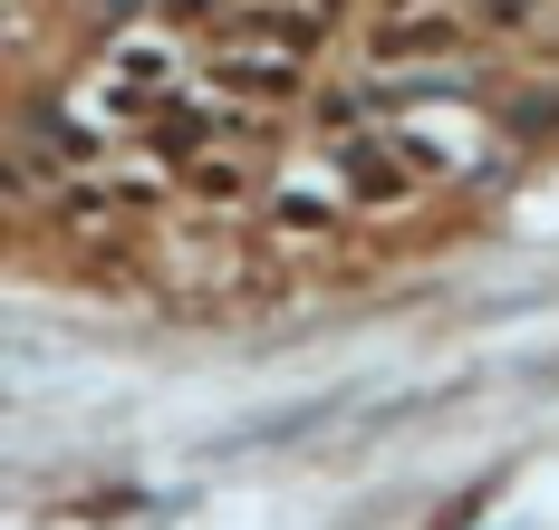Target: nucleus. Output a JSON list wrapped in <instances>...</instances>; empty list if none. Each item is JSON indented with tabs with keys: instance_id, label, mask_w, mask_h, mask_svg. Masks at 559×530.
Instances as JSON below:
<instances>
[{
	"instance_id": "6",
	"label": "nucleus",
	"mask_w": 559,
	"mask_h": 530,
	"mask_svg": "<svg viewBox=\"0 0 559 530\" xmlns=\"http://www.w3.org/2000/svg\"><path fill=\"white\" fill-rule=\"evenodd\" d=\"M155 10H165V29H231L241 20L231 0H155Z\"/></svg>"
},
{
	"instance_id": "1",
	"label": "nucleus",
	"mask_w": 559,
	"mask_h": 530,
	"mask_svg": "<svg viewBox=\"0 0 559 530\" xmlns=\"http://www.w3.org/2000/svg\"><path fill=\"white\" fill-rule=\"evenodd\" d=\"M203 77L231 87V97H251V107H289L309 87V39H289L280 20H231L203 49Z\"/></svg>"
},
{
	"instance_id": "7",
	"label": "nucleus",
	"mask_w": 559,
	"mask_h": 530,
	"mask_svg": "<svg viewBox=\"0 0 559 530\" xmlns=\"http://www.w3.org/2000/svg\"><path fill=\"white\" fill-rule=\"evenodd\" d=\"M473 20H483V29H521V20H531V0H483Z\"/></svg>"
},
{
	"instance_id": "4",
	"label": "nucleus",
	"mask_w": 559,
	"mask_h": 530,
	"mask_svg": "<svg viewBox=\"0 0 559 530\" xmlns=\"http://www.w3.org/2000/svg\"><path fill=\"white\" fill-rule=\"evenodd\" d=\"M377 68H425V59H463V20L453 10H386L377 39H367Z\"/></svg>"
},
{
	"instance_id": "5",
	"label": "nucleus",
	"mask_w": 559,
	"mask_h": 530,
	"mask_svg": "<svg viewBox=\"0 0 559 530\" xmlns=\"http://www.w3.org/2000/svg\"><path fill=\"white\" fill-rule=\"evenodd\" d=\"M502 125H511V135H540V125H559V77H540V87L502 97Z\"/></svg>"
},
{
	"instance_id": "2",
	"label": "nucleus",
	"mask_w": 559,
	"mask_h": 530,
	"mask_svg": "<svg viewBox=\"0 0 559 530\" xmlns=\"http://www.w3.org/2000/svg\"><path fill=\"white\" fill-rule=\"evenodd\" d=\"M329 174L347 183V203H357V213H405V203L425 193L435 165H425V145H415L395 117H377V125H357V135H337Z\"/></svg>"
},
{
	"instance_id": "3",
	"label": "nucleus",
	"mask_w": 559,
	"mask_h": 530,
	"mask_svg": "<svg viewBox=\"0 0 559 530\" xmlns=\"http://www.w3.org/2000/svg\"><path fill=\"white\" fill-rule=\"evenodd\" d=\"M347 222H357V203H347V183H337V174H289L271 193V232L280 241H337Z\"/></svg>"
},
{
	"instance_id": "8",
	"label": "nucleus",
	"mask_w": 559,
	"mask_h": 530,
	"mask_svg": "<svg viewBox=\"0 0 559 530\" xmlns=\"http://www.w3.org/2000/svg\"><path fill=\"white\" fill-rule=\"evenodd\" d=\"M386 10H444V0H377V20H386Z\"/></svg>"
}]
</instances>
